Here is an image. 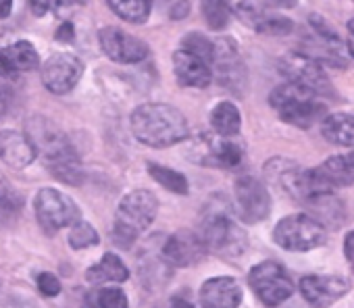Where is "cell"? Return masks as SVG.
Listing matches in <instances>:
<instances>
[{
    "instance_id": "obj_1",
    "label": "cell",
    "mask_w": 354,
    "mask_h": 308,
    "mask_svg": "<svg viewBox=\"0 0 354 308\" xmlns=\"http://www.w3.org/2000/svg\"><path fill=\"white\" fill-rule=\"evenodd\" d=\"M26 135L36 150V157L42 159L53 177L69 186H82L84 169L80 154L63 129H59L46 117H32L26 123Z\"/></svg>"
},
{
    "instance_id": "obj_2",
    "label": "cell",
    "mask_w": 354,
    "mask_h": 308,
    "mask_svg": "<svg viewBox=\"0 0 354 308\" xmlns=\"http://www.w3.org/2000/svg\"><path fill=\"white\" fill-rule=\"evenodd\" d=\"M131 133L150 148H169L188 139V121L175 106L148 102L138 106L129 119Z\"/></svg>"
},
{
    "instance_id": "obj_3",
    "label": "cell",
    "mask_w": 354,
    "mask_h": 308,
    "mask_svg": "<svg viewBox=\"0 0 354 308\" xmlns=\"http://www.w3.org/2000/svg\"><path fill=\"white\" fill-rule=\"evenodd\" d=\"M158 200L148 190H133L119 202L115 211L113 235L121 248H129L156 219Z\"/></svg>"
},
{
    "instance_id": "obj_4",
    "label": "cell",
    "mask_w": 354,
    "mask_h": 308,
    "mask_svg": "<svg viewBox=\"0 0 354 308\" xmlns=\"http://www.w3.org/2000/svg\"><path fill=\"white\" fill-rule=\"evenodd\" d=\"M269 102L277 110L281 121H286L294 127H300V129H308L319 119L325 117V106L317 100V94H313L310 90H306L294 81L277 86L271 92Z\"/></svg>"
},
{
    "instance_id": "obj_5",
    "label": "cell",
    "mask_w": 354,
    "mask_h": 308,
    "mask_svg": "<svg viewBox=\"0 0 354 308\" xmlns=\"http://www.w3.org/2000/svg\"><path fill=\"white\" fill-rule=\"evenodd\" d=\"M201 238L207 246V252H213L223 258H238L248 248V238L244 229L225 213H213L205 219Z\"/></svg>"
},
{
    "instance_id": "obj_6",
    "label": "cell",
    "mask_w": 354,
    "mask_h": 308,
    "mask_svg": "<svg viewBox=\"0 0 354 308\" xmlns=\"http://www.w3.org/2000/svg\"><path fill=\"white\" fill-rule=\"evenodd\" d=\"M273 240L283 250L308 252L327 242V231L310 215H290L275 225Z\"/></svg>"
},
{
    "instance_id": "obj_7",
    "label": "cell",
    "mask_w": 354,
    "mask_h": 308,
    "mask_svg": "<svg viewBox=\"0 0 354 308\" xmlns=\"http://www.w3.org/2000/svg\"><path fill=\"white\" fill-rule=\"evenodd\" d=\"M34 211H36L38 223L48 235H55L59 229L71 227L75 221H80L77 204L67 194L55 188H44L38 192L34 200Z\"/></svg>"
},
{
    "instance_id": "obj_8",
    "label": "cell",
    "mask_w": 354,
    "mask_h": 308,
    "mask_svg": "<svg viewBox=\"0 0 354 308\" xmlns=\"http://www.w3.org/2000/svg\"><path fill=\"white\" fill-rule=\"evenodd\" d=\"M248 283L265 306H279L294 293V281L275 260H265L252 267Z\"/></svg>"
},
{
    "instance_id": "obj_9",
    "label": "cell",
    "mask_w": 354,
    "mask_h": 308,
    "mask_svg": "<svg viewBox=\"0 0 354 308\" xmlns=\"http://www.w3.org/2000/svg\"><path fill=\"white\" fill-rule=\"evenodd\" d=\"M354 184V152L331 157L315 169H306V198L327 194ZM304 198V200H306Z\"/></svg>"
},
{
    "instance_id": "obj_10",
    "label": "cell",
    "mask_w": 354,
    "mask_h": 308,
    "mask_svg": "<svg viewBox=\"0 0 354 308\" xmlns=\"http://www.w3.org/2000/svg\"><path fill=\"white\" fill-rule=\"evenodd\" d=\"M192 159L198 165L236 169L244 159V148L234 137H223L219 133H201L192 146Z\"/></svg>"
},
{
    "instance_id": "obj_11",
    "label": "cell",
    "mask_w": 354,
    "mask_h": 308,
    "mask_svg": "<svg viewBox=\"0 0 354 308\" xmlns=\"http://www.w3.org/2000/svg\"><path fill=\"white\" fill-rule=\"evenodd\" d=\"M281 73L288 77V81H294L313 94L321 96L331 90L329 77L323 71V63H319L315 57L304 52H290L279 61Z\"/></svg>"
},
{
    "instance_id": "obj_12",
    "label": "cell",
    "mask_w": 354,
    "mask_h": 308,
    "mask_svg": "<svg viewBox=\"0 0 354 308\" xmlns=\"http://www.w3.org/2000/svg\"><path fill=\"white\" fill-rule=\"evenodd\" d=\"M236 213L244 223H261L271 213V198L263 182L252 175H242L234 186Z\"/></svg>"
},
{
    "instance_id": "obj_13",
    "label": "cell",
    "mask_w": 354,
    "mask_h": 308,
    "mask_svg": "<svg viewBox=\"0 0 354 308\" xmlns=\"http://www.w3.org/2000/svg\"><path fill=\"white\" fill-rule=\"evenodd\" d=\"M84 65L77 57L69 52H57L46 59L42 65V84L53 94H67L71 92L77 81L82 79Z\"/></svg>"
},
{
    "instance_id": "obj_14",
    "label": "cell",
    "mask_w": 354,
    "mask_h": 308,
    "mask_svg": "<svg viewBox=\"0 0 354 308\" xmlns=\"http://www.w3.org/2000/svg\"><path fill=\"white\" fill-rule=\"evenodd\" d=\"M98 40H100L102 52L115 63L129 65V63H140L148 57V46L136 36L119 28H104L98 34Z\"/></svg>"
},
{
    "instance_id": "obj_15",
    "label": "cell",
    "mask_w": 354,
    "mask_h": 308,
    "mask_svg": "<svg viewBox=\"0 0 354 308\" xmlns=\"http://www.w3.org/2000/svg\"><path fill=\"white\" fill-rule=\"evenodd\" d=\"M207 254V246L201 233L190 229H180L167 238L162 244V258L173 267H194Z\"/></svg>"
},
{
    "instance_id": "obj_16",
    "label": "cell",
    "mask_w": 354,
    "mask_h": 308,
    "mask_svg": "<svg viewBox=\"0 0 354 308\" xmlns=\"http://www.w3.org/2000/svg\"><path fill=\"white\" fill-rule=\"evenodd\" d=\"M350 291V283L337 275H306L300 279V293L317 308H327Z\"/></svg>"
},
{
    "instance_id": "obj_17",
    "label": "cell",
    "mask_w": 354,
    "mask_h": 308,
    "mask_svg": "<svg viewBox=\"0 0 354 308\" xmlns=\"http://www.w3.org/2000/svg\"><path fill=\"white\" fill-rule=\"evenodd\" d=\"M265 173L286 196L304 202L306 198V169L288 159H273L265 165Z\"/></svg>"
},
{
    "instance_id": "obj_18",
    "label": "cell",
    "mask_w": 354,
    "mask_h": 308,
    "mask_svg": "<svg viewBox=\"0 0 354 308\" xmlns=\"http://www.w3.org/2000/svg\"><path fill=\"white\" fill-rule=\"evenodd\" d=\"M242 302V287L234 277H211L201 287L203 308H238Z\"/></svg>"
},
{
    "instance_id": "obj_19",
    "label": "cell",
    "mask_w": 354,
    "mask_h": 308,
    "mask_svg": "<svg viewBox=\"0 0 354 308\" xmlns=\"http://www.w3.org/2000/svg\"><path fill=\"white\" fill-rule=\"evenodd\" d=\"M0 161L11 169H26L36 161V150L26 133L0 131Z\"/></svg>"
},
{
    "instance_id": "obj_20",
    "label": "cell",
    "mask_w": 354,
    "mask_h": 308,
    "mask_svg": "<svg viewBox=\"0 0 354 308\" xmlns=\"http://www.w3.org/2000/svg\"><path fill=\"white\" fill-rule=\"evenodd\" d=\"M173 71L177 81L190 88H207L213 79L209 63L188 50H177L173 55Z\"/></svg>"
},
{
    "instance_id": "obj_21",
    "label": "cell",
    "mask_w": 354,
    "mask_h": 308,
    "mask_svg": "<svg viewBox=\"0 0 354 308\" xmlns=\"http://www.w3.org/2000/svg\"><path fill=\"white\" fill-rule=\"evenodd\" d=\"M129 279V269L125 267V262L113 254L106 252L98 262H94L88 271H86V281L92 285H104V283H123Z\"/></svg>"
},
{
    "instance_id": "obj_22",
    "label": "cell",
    "mask_w": 354,
    "mask_h": 308,
    "mask_svg": "<svg viewBox=\"0 0 354 308\" xmlns=\"http://www.w3.org/2000/svg\"><path fill=\"white\" fill-rule=\"evenodd\" d=\"M304 204H308L310 209V217L321 223L323 227L329 225V227H337L342 221H344V206L342 202L333 196V192H327V194H315L310 198L304 200Z\"/></svg>"
},
{
    "instance_id": "obj_23",
    "label": "cell",
    "mask_w": 354,
    "mask_h": 308,
    "mask_svg": "<svg viewBox=\"0 0 354 308\" xmlns=\"http://www.w3.org/2000/svg\"><path fill=\"white\" fill-rule=\"evenodd\" d=\"M321 133L327 142L337 146H354V115H329L323 117Z\"/></svg>"
},
{
    "instance_id": "obj_24",
    "label": "cell",
    "mask_w": 354,
    "mask_h": 308,
    "mask_svg": "<svg viewBox=\"0 0 354 308\" xmlns=\"http://www.w3.org/2000/svg\"><path fill=\"white\" fill-rule=\"evenodd\" d=\"M213 131L223 137H236L242 127V115L234 102H219L211 113Z\"/></svg>"
},
{
    "instance_id": "obj_25",
    "label": "cell",
    "mask_w": 354,
    "mask_h": 308,
    "mask_svg": "<svg viewBox=\"0 0 354 308\" xmlns=\"http://www.w3.org/2000/svg\"><path fill=\"white\" fill-rule=\"evenodd\" d=\"M5 52V63L9 73L13 71H32L38 67V52L34 48L32 42H15L7 48H3Z\"/></svg>"
},
{
    "instance_id": "obj_26",
    "label": "cell",
    "mask_w": 354,
    "mask_h": 308,
    "mask_svg": "<svg viewBox=\"0 0 354 308\" xmlns=\"http://www.w3.org/2000/svg\"><path fill=\"white\" fill-rule=\"evenodd\" d=\"M148 173H150V177H152L158 186H162L165 190H169V192H173V194L184 196V194L190 192L188 180H186V175L180 173V171L169 169V167L158 165V163H148Z\"/></svg>"
},
{
    "instance_id": "obj_27",
    "label": "cell",
    "mask_w": 354,
    "mask_h": 308,
    "mask_svg": "<svg viewBox=\"0 0 354 308\" xmlns=\"http://www.w3.org/2000/svg\"><path fill=\"white\" fill-rule=\"evenodd\" d=\"M106 5L111 11L129 21V23H144L150 15L152 9V0H106Z\"/></svg>"
},
{
    "instance_id": "obj_28",
    "label": "cell",
    "mask_w": 354,
    "mask_h": 308,
    "mask_svg": "<svg viewBox=\"0 0 354 308\" xmlns=\"http://www.w3.org/2000/svg\"><path fill=\"white\" fill-rule=\"evenodd\" d=\"M227 7L242 23H246L254 30L267 17V9L263 7L261 0H227Z\"/></svg>"
},
{
    "instance_id": "obj_29",
    "label": "cell",
    "mask_w": 354,
    "mask_h": 308,
    "mask_svg": "<svg viewBox=\"0 0 354 308\" xmlns=\"http://www.w3.org/2000/svg\"><path fill=\"white\" fill-rule=\"evenodd\" d=\"M201 11L211 30L221 32L230 26L232 11L227 7V0H201Z\"/></svg>"
},
{
    "instance_id": "obj_30",
    "label": "cell",
    "mask_w": 354,
    "mask_h": 308,
    "mask_svg": "<svg viewBox=\"0 0 354 308\" xmlns=\"http://www.w3.org/2000/svg\"><path fill=\"white\" fill-rule=\"evenodd\" d=\"M98 231L90 225V223H86V221H75L73 225H71V231H69V235H67V242H69V246L73 248V250H86V248H90V246H96L98 244Z\"/></svg>"
},
{
    "instance_id": "obj_31",
    "label": "cell",
    "mask_w": 354,
    "mask_h": 308,
    "mask_svg": "<svg viewBox=\"0 0 354 308\" xmlns=\"http://www.w3.org/2000/svg\"><path fill=\"white\" fill-rule=\"evenodd\" d=\"M96 308H129L127 296L121 287H102L92 291Z\"/></svg>"
},
{
    "instance_id": "obj_32",
    "label": "cell",
    "mask_w": 354,
    "mask_h": 308,
    "mask_svg": "<svg viewBox=\"0 0 354 308\" xmlns=\"http://www.w3.org/2000/svg\"><path fill=\"white\" fill-rule=\"evenodd\" d=\"M292 30H294V23L288 17L273 15V13H267V17L257 28L259 34H267V36H288Z\"/></svg>"
},
{
    "instance_id": "obj_33",
    "label": "cell",
    "mask_w": 354,
    "mask_h": 308,
    "mask_svg": "<svg viewBox=\"0 0 354 308\" xmlns=\"http://www.w3.org/2000/svg\"><path fill=\"white\" fill-rule=\"evenodd\" d=\"M184 50H188V52L201 57L203 61L211 63V61H213L215 44H213L211 40H207L205 36H201V34H188V36L184 38Z\"/></svg>"
},
{
    "instance_id": "obj_34",
    "label": "cell",
    "mask_w": 354,
    "mask_h": 308,
    "mask_svg": "<svg viewBox=\"0 0 354 308\" xmlns=\"http://www.w3.org/2000/svg\"><path fill=\"white\" fill-rule=\"evenodd\" d=\"M21 204H24L21 194H17L15 188L9 184V180L0 173V206L7 211H17V209H21Z\"/></svg>"
},
{
    "instance_id": "obj_35",
    "label": "cell",
    "mask_w": 354,
    "mask_h": 308,
    "mask_svg": "<svg viewBox=\"0 0 354 308\" xmlns=\"http://www.w3.org/2000/svg\"><path fill=\"white\" fill-rule=\"evenodd\" d=\"M36 283H38V289H40L44 296H48V298L61 293V281H59V277L53 275V273H48V271L40 273V275L36 277Z\"/></svg>"
},
{
    "instance_id": "obj_36",
    "label": "cell",
    "mask_w": 354,
    "mask_h": 308,
    "mask_svg": "<svg viewBox=\"0 0 354 308\" xmlns=\"http://www.w3.org/2000/svg\"><path fill=\"white\" fill-rule=\"evenodd\" d=\"M9 106H11V90L3 79H0V119L9 113Z\"/></svg>"
},
{
    "instance_id": "obj_37",
    "label": "cell",
    "mask_w": 354,
    "mask_h": 308,
    "mask_svg": "<svg viewBox=\"0 0 354 308\" xmlns=\"http://www.w3.org/2000/svg\"><path fill=\"white\" fill-rule=\"evenodd\" d=\"M53 5H55V0H32V9L36 15H44Z\"/></svg>"
},
{
    "instance_id": "obj_38",
    "label": "cell",
    "mask_w": 354,
    "mask_h": 308,
    "mask_svg": "<svg viewBox=\"0 0 354 308\" xmlns=\"http://www.w3.org/2000/svg\"><path fill=\"white\" fill-rule=\"evenodd\" d=\"M61 42H73V26L71 23H63L57 32Z\"/></svg>"
},
{
    "instance_id": "obj_39",
    "label": "cell",
    "mask_w": 354,
    "mask_h": 308,
    "mask_svg": "<svg viewBox=\"0 0 354 308\" xmlns=\"http://www.w3.org/2000/svg\"><path fill=\"white\" fill-rule=\"evenodd\" d=\"M298 0H267V5L273 7V9H292L296 7Z\"/></svg>"
},
{
    "instance_id": "obj_40",
    "label": "cell",
    "mask_w": 354,
    "mask_h": 308,
    "mask_svg": "<svg viewBox=\"0 0 354 308\" xmlns=\"http://www.w3.org/2000/svg\"><path fill=\"white\" fill-rule=\"evenodd\" d=\"M169 308H196L190 300H186V298H182V296H175L173 300H171V304H169Z\"/></svg>"
},
{
    "instance_id": "obj_41",
    "label": "cell",
    "mask_w": 354,
    "mask_h": 308,
    "mask_svg": "<svg viewBox=\"0 0 354 308\" xmlns=\"http://www.w3.org/2000/svg\"><path fill=\"white\" fill-rule=\"evenodd\" d=\"M11 9H13V0H0V19L9 17Z\"/></svg>"
},
{
    "instance_id": "obj_42",
    "label": "cell",
    "mask_w": 354,
    "mask_h": 308,
    "mask_svg": "<svg viewBox=\"0 0 354 308\" xmlns=\"http://www.w3.org/2000/svg\"><path fill=\"white\" fill-rule=\"evenodd\" d=\"M0 75H9V69H7V63H5V52L0 48Z\"/></svg>"
}]
</instances>
